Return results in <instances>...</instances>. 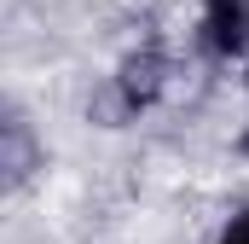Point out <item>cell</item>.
I'll return each mask as SVG.
<instances>
[{
  "mask_svg": "<svg viewBox=\"0 0 249 244\" xmlns=\"http://www.w3.org/2000/svg\"><path fill=\"white\" fill-rule=\"evenodd\" d=\"M203 47L214 59H238L249 47V0H209L203 12Z\"/></svg>",
  "mask_w": 249,
  "mask_h": 244,
  "instance_id": "cell-1",
  "label": "cell"
},
{
  "mask_svg": "<svg viewBox=\"0 0 249 244\" xmlns=\"http://www.w3.org/2000/svg\"><path fill=\"white\" fill-rule=\"evenodd\" d=\"M157 81H162V59H157V53L127 59V70H122V105H145V99L157 93Z\"/></svg>",
  "mask_w": 249,
  "mask_h": 244,
  "instance_id": "cell-2",
  "label": "cell"
},
{
  "mask_svg": "<svg viewBox=\"0 0 249 244\" xmlns=\"http://www.w3.org/2000/svg\"><path fill=\"white\" fill-rule=\"evenodd\" d=\"M220 244H249V209L232 221V227H226V233H220Z\"/></svg>",
  "mask_w": 249,
  "mask_h": 244,
  "instance_id": "cell-3",
  "label": "cell"
}]
</instances>
